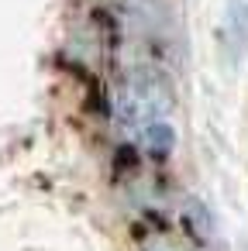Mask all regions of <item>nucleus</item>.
I'll return each mask as SVG.
<instances>
[{"label":"nucleus","instance_id":"nucleus-5","mask_svg":"<svg viewBox=\"0 0 248 251\" xmlns=\"http://www.w3.org/2000/svg\"><path fill=\"white\" fill-rule=\"evenodd\" d=\"M145 251H179V244H172L169 237H152L145 241Z\"/></svg>","mask_w":248,"mask_h":251},{"label":"nucleus","instance_id":"nucleus-1","mask_svg":"<svg viewBox=\"0 0 248 251\" xmlns=\"http://www.w3.org/2000/svg\"><path fill=\"white\" fill-rule=\"evenodd\" d=\"M172 107H176L172 86L165 83V76H159L152 69L131 73V79L117 100V114L131 127H138L141 121H152V117H165V114H172Z\"/></svg>","mask_w":248,"mask_h":251},{"label":"nucleus","instance_id":"nucleus-3","mask_svg":"<svg viewBox=\"0 0 248 251\" xmlns=\"http://www.w3.org/2000/svg\"><path fill=\"white\" fill-rule=\"evenodd\" d=\"M141 141H145V148H148L152 155L165 158V155L176 148V131H172L165 121H152V124H145V131H141Z\"/></svg>","mask_w":248,"mask_h":251},{"label":"nucleus","instance_id":"nucleus-4","mask_svg":"<svg viewBox=\"0 0 248 251\" xmlns=\"http://www.w3.org/2000/svg\"><path fill=\"white\" fill-rule=\"evenodd\" d=\"M183 220H186V227H190V234L196 241H207L214 234V220H210V213H207V206L200 200H186L183 203Z\"/></svg>","mask_w":248,"mask_h":251},{"label":"nucleus","instance_id":"nucleus-2","mask_svg":"<svg viewBox=\"0 0 248 251\" xmlns=\"http://www.w3.org/2000/svg\"><path fill=\"white\" fill-rule=\"evenodd\" d=\"M220 42H224L231 62H238L241 52L248 49V0H227V4H224Z\"/></svg>","mask_w":248,"mask_h":251}]
</instances>
